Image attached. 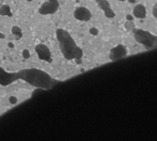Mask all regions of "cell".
Returning <instances> with one entry per match:
<instances>
[{"label": "cell", "instance_id": "cell-3", "mask_svg": "<svg viewBox=\"0 0 157 141\" xmlns=\"http://www.w3.org/2000/svg\"><path fill=\"white\" fill-rule=\"evenodd\" d=\"M134 38L138 43L144 45L146 49H153L157 44L156 36L143 29H134Z\"/></svg>", "mask_w": 157, "mask_h": 141}, {"label": "cell", "instance_id": "cell-14", "mask_svg": "<svg viewBox=\"0 0 157 141\" xmlns=\"http://www.w3.org/2000/svg\"><path fill=\"white\" fill-rule=\"evenodd\" d=\"M23 55H24V58H29V56H30L29 52H28L27 50H24L23 51Z\"/></svg>", "mask_w": 157, "mask_h": 141}, {"label": "cell", "instance_id": "cell-12", "mask_svg": "<svg viewBox=\"0 0 157 141\" xmlns=\"http://www.w3.org/2000/svg\"><path fill=\"white\" fill-rule=\"evenodd\" d=\"M125 26H126V28H127V29H129V30H131V29H134V24L132 23V20H128Z\"/></svg>", "mask_w": 157, "mask_h": 141}, {"label": "cell", "instance_id": "cell-19", "mask_svg": "<svg viewBox=\"0 0 157 141\" xmlns=\"http://www.w3.org/2000/svg\"><path fill=\"white\" fill-rule=\"evenodd\" d=\"M4 35H1V34H0V38H4Z\"/></svg>", "mask_w": 157, "mask_h": 141}, {"label": "cell", "instance_id": "cell-1", "mask_svg": "<svg viewBox=\"0 0 157 141\" xmlns=\"http://www.w3.org/2000/svg\"><path fill=\"white\" fill-rule=\"evenodd\" d=\"M17 80H23L34 87L42 90L52 88L57 83V81L47 72L37 68H27L16 72H8L0 67V85L8 86Z\"/></svg>", "mask_w": 157, "mask_h": 141}, {"label": "cell", "instance_id": "cell-9", "mask_svg": "<svg viewBox=\"0 0 157 141\" xmlns=\"http://www.w3.org/2000/svg\"><path fill=\"white\" fill-rule=\"evenodd\" d=\"M134 16L139 18V20H143L146 17V8L144 7L143 4H137L136 7L134 8Z\"/></svg>", "mask_w": 157, "mask_h": 141}, {"label": "cell", "instance_id": "cell-4", "mask_svg": "<svg viewBox=\"0 0 157 141\" xmlns=\"http://www.w3.org/2000/svg\"><path fill=\"white\" fill-rule=\"evenodd\" d=\"M59 9V1L58 0H47L46 2L41 4L39 8V13L41 15H52L56 13Z\"/></svg>", "mask_w": 157, "mask_h": 141}, {"label": "cell", "instance_id": "cell-15", "mask_svg": "<svg viewBox=\"0 0 157 141\" xmlns=\"http://www.w3.org/2000/svg\"><path fill=\"white\" fill-rule=\"evenodd\" d=\"M156 9H157V4H154V7H153V16L154 17H156L157 16V11H156Z\"/></svg>", "mask_w": 157, "mask_h": 141}, {"label": "cell", "instance_id": "cell-21", "mask_svg": "<svg viewBox=\"0 0 157 141\" xmlns=\"http://www.w3.org/2000/svg\"><path fill=\"white\" fill-rule=\"evenodd\" d=\"M27 1H32V0H27Z\"/></svg>", "mask_w": 157, "mask_h": 141}, {"label": "cell", "instance_id": "cell-7", "mask_svg": "<svg viewBox=\"0 0 157 141\" xmlns=\"http://www.w3.org/2000/svg\"><path fill=\"white\" fill-rule=\"evenodd\" d=\"M73 16L80 22H88L92 18V12L85 7H77L73 12Z\"/></svg>", "mask_w": 157, "mask_h": 141}, {"label": "cell", "instance_id": "cell-17", "mask_svg": "<svg viewBox=\"0 0 157 141\" xmlns=\"http://www.w3.org/2000/svg\"><path fill=\"white\" fill-rule=\"evenodd\" d=\"M128 1H129L130 4H136V1H137V0H128Z\"/></svg>", "mask_w": 157, "mask_h": 141}, {"label": "cell", "instance_id": "cell-8", "mask_svg": "<svg viewBox=\"0 0 157 141\" xmlns=\"http://www.w3.org/2000/svg\"><path fill=\"white\" fill-rule=\"evenodd\" d=\"M96 2H97L98 7L102 10L104 16L108 17V18H114V17H115L114 10L112 9L110 2H109L108 0H96Z\"/></svg>", "mask_w": 157, "mask_h": 141}, {"label": "cell", "instance_id": "cell-6", "mask_svg": "<svg viewBox=\"0 0 157 141\" xmlns=\"http://www.w3.org/2000/svg\"><path fill=\"white\" fill-rule=\"evenodd\" d=\"M36 53H37L38 57L40 58L41 61H47V63H52V54H51L50 49L45 45V44H37L36 45Z\"/></svg>", "mask_w": 157, "mask_h": 141}, {"label": "cell", "instance_id": "cell-5", "mask_svg": "<svg viewBox=\"0 0 157 141\" xmlns=\"http://www.w3.org/2000/svg\"><path fill=\"white\" fill-rule=\"evenodd\" d=\"M127 55V49L123 44H117L114 47H112L110 51V57L111 61H118L120 58H124Z\"/></svg>", "mask_w": 157, "mask_h": 141}, {"label": "cell", "instance_id": "cell-20", "mask_svg": "<svg viewBox=\"0 0 157 141\" xmlns=\"http://www.w3.org/2000/svg\"><path fill=\"white\" fill-rule=\"evenodd\" d=\"M118 1H120V2H123V1H125V0H118Z\"/></svg>", "mask_w": 157, "mask_h": 141}, {"label": "cell", "instance_id": "cell-16", "mask_svg": "<svg viewBox=\"0 0 157 141\" xmlns=\"http://www.w3.org/2000/svg\"><path fill=\"white\" fill-rule=\"evenodd\" d=\"M90 34L97 35V34H98V30L96 29V28H92V29H90Z\"/></svg>", "mask_w": 157, "mask_h": 141}, {"label": "cell", "instance_id": "cell-2", "mask_svg": "<svg viewBox=\"0 0 157 141\" xmlns=\"http://www.w3.org/2000/svg\"><path fill=\"white\" fill-rule=\"evenodd\" d=\"M56 38L63 56L68 61H77V63H80L83 57V50L77 45L72 36L66 29L59 28L56 30Z\"/></svg>", "mask_w": 157, "mask_h": 141}, {"label": "cell", "instance_id": "cell-13", "mask_svg": "<svg viewBox=\"0 0 157 141\" xmlns=\"http://www.w3.org/2000/svg\"><path fill=\"white\" fill-rule=\"evenodd\" d=\"M9 101H10L11 104H15L17 102V98H16V97H14V96H11V97L9 98Z\"/></svg>", "mask_w": 157, "mask_h": 141}, {"label": "cell", "instance_id": "cell-11", "mask_svg": "<svg viewBox=\"0 0 157 141\" xmlns=\"http://www.w3.org/2000/svg\"><path fill=\"white\" fill-rule=\"evenodd\" d=\"M12 34H13L14 36L20 37V38L23 36V34H22V29H20L18 26H13V27H12Z\"/></svg>", "mask_w": 157, "mask_h": 141}, {"label": "cell", "instance_id": "cell-10", "mask_svg": "<svg viewBox=\"0 0 157 141\" xmlns=\"http://www.w3.org/2000/svg\"><path fill=\"white\" fill-rule=\"evenodd\" d=\"M0 15H2V16H12L11 8L9 4H2L0 7Z\"/></svg>", "mask_w": 157, "mask_h": 141}, {"label": "cell", "instance_id": "cell-18", "mask_svg": "<svg viewBox=\"0 0 157 141\" xmlns=\"http://www.w3.org/2000/svg\"><path fill=\"white\" fill-rule=\"evenodd\" d=\"M127 20H132V17H131L130 15H128V16H127Z\"/></svg>", "mask_w": 157, "mask_h": 141}]
</instances>
